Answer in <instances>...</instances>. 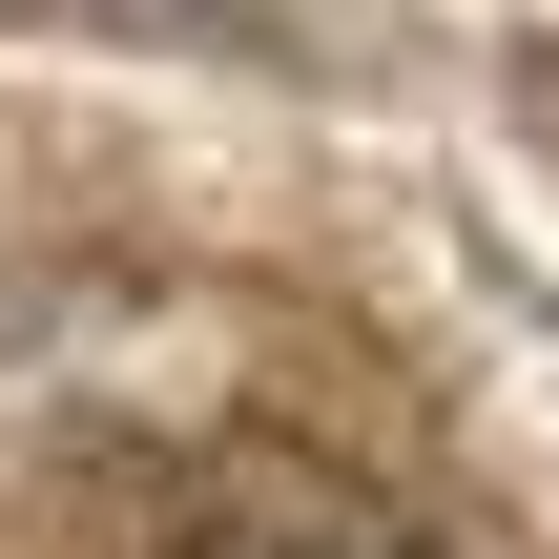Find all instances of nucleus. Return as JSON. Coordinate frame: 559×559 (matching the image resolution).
Returning <instances> with one entry per match:
<instances>
[{
	"instance_id": "1",
	"label": "nucleus",
	"mask_w": 559,
	"mask_h": 559,
	"mask_svg": "<svg viewBox=\"0 0 559 559\" xmlns=\"http://www.w3.org/2000/svg\"><path fill=\"white\" fill-rule=\"evenodd\" d=\"M166 559H436V539H415L373 477H332V456H228Z\"/></svg>"
}]
</instances>
